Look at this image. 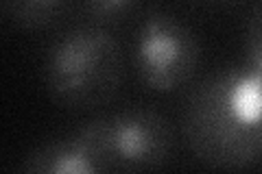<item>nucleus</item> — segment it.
I'll return each instance as SVG.
<instances>
[{
    "label": "nucleus",
    "instance_id": "1",
    "mask_svg": "<svg viewBox=\"0 0 262 174\" xmlns=\"http://www.w3.org/2000/svg\"><path fill=\"white\" fill-rule=\"evenodd\" d=\"M182 135L190 153L214 170H243L262 157V77L247 63L199 81L188 94Z\"/></svg>",
    "mask_w": 262,
    "mask_h": 174
},
{
    "label": "nucleus",
    "instance_id": "2",
    "mask_svg": "<svg viewBox=\"0 0 262 174\" xmlns=\"http://www.w3.org/2000/svg\"><path fill=\"white\" fill-rule=\"evenodd\" d=\"M42 77L51 98L66 109H96L118 94L125 79L120 46L98 24L68 29L48 46Z\"/></svg>",
    "mask_w": 262,
    "mask_h": 174
},
{
    "label": "nucleus",
    "instance_id": "3",
    "mask_svg": "<svg viewBox=\"0 0 262 174\" xmlns=\"http://www.w3.org/2000/svg\"><path fill=\"white\" fill-rule=\"evenodd\" d=\"M72 139L103 170H149L170 159L175 146L166 115L149 107H129L83 124Z\"/></svg>",
    "mask_w": 262,
    "mask_h": 174
},
{
    "label": "nucleus",
    "instance_id": "4",
    "mask_svg": "<svg viewBox=\"0 0 262 174\" xmlns=\"http://www.w3.org/2000/svg\"><path fill=\"white\" fill-rule=\"evenodd\" d=\"M134 63L149 89L173 92L194 77L201 63V39L182 18L153 9L142 15L136 29Z\"/></svg>",
    "mask_w": 262,
    "mask_h": 174
},
{
    "label": "nucleus",
    "instance_id": "5",
    "mask_svg": "<svg viewBox=\"0 0 262 174\" xmlns=\"http://www.w3.org/2000/svg\"><path fill=\"white\" fill-rule=\"evenodd\" d=\"M105 170L75 139H53L27 155L18 174H103Z\"/></svg>",
    "mask_w": 262,
    "mask_h": 174
},
{
    "label": "nucleus",
    "instance_id": "6",
    "mask_svg": "<svg viewBox=\"0 0 262 174\" xmlns=\"http://www.w3.org/2000/svg\"><path fill=\"white\" fill-rule=\"evenodd\" d=\"M68 11V5L61 0H29V3H5L3 13L13 27L22 31L48 29Z\"/></svg>",
    "mask_w": 262,
    "mask_h": 174
},
{
    "label": "nucleus",
    "instance_id": "7",
    "mask_svg": "<svg viewBox=\"0 0 262 174\" xmlns=\"http://www.w3.org/2000/svg\"><path fill=\"white\" fill-rule=\"evenodd\" d=\"M245 63L262 77V3L253 7L245 22Z\"/></svg>",
    "mask_w": 262,
    "mask_h": 174
},
{
    "label": "nucleus",
    "instance_id": "8",
    "mask_svg": "<svg viewBox=\"0 0 262 174\" xmlns=\"http://www.w3.org/2000/svg\"><path fill=\"white\" fill-rule=\"evenodd\" d=\"M134 7L136 5L129 3V0H96V3L83 5V9L94 22H112V20L125 18Z\"/></svg>",
    "mask_w": 262,
    "mask_h": 174
}]
</instances>
